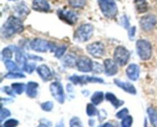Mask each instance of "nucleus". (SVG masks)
Wrapping results in <instances>:
<instances>
[{
    "mask_svg": "<svg viewBox=\"0 0 157 127\" xmlns=\"http://www.w3.org/2000/svg\"><path fill=\"white\" fill-rule=\"evenodd\" d=\"M24 25L21 20L15 16L9 17L2 27V35L9 38L16 33H21L24 31Z\"/></svg>",
    "mask_w": 157,
    "mask_h": 127,
    "instance_id": "f257e3e1",
    "label": "nucleus"
},
{
    "mask_svg": "<svg viewBox=\"0 0 157 127\" xmlns=\"http://www.w3.org/2000/svg\"><path fill=\"white\" fill-rule=\"evenodd\" d=\"M136 49L138 56L142 61H149L153 54L151 43L145 39H139L136 43Z\"/></svg>",
    "mask_w": 157,
    "mask_h": 127,
    "instance_id": "f03ea898",
    "label": "nucleus"
},
{
    "mask_svg": "<svg viewBox=\"0 0 157 127\" xmlns=\"http://www.w3.org/2000/svg\"><path fill=\"white\" fill-rule=\"evenodd\" d=\"M94 26L90 24H83L77 28L74 35V39L78 42H86L93 35Z\"/></svg>",
    "mask_w": 157,
    "mask_h": 127,
    "instance_id": "7ed1b4c3",
    "label": "nucleus"
},
{
    "mask_svg": "<svg viewBox=\"0 0 157 127\" xmlns=\"http://www.w3.org/2000/svg\"><path fill=\"white\" fill-rule=\"evenodd\" d=\"M98 3L101 12L106 18H113L117 15L118 8L114 0H101Z\"/></svg>",
    "mask_w": 157,
    "mask_h": 127,
    "instance_id": "20e7f679",
    "label": "nucleus"
},
{
    "mask_svg": "<svg viewBox=\"0 0 157 127\" xmlns=\"http://www.w3.org/2000/svg\"><path fill=\"white\" fill-rule=\"evenodd\" d=\"M130 54L124 46H117L113 52V60L118 65L125 66L130 60Z\"/></svg>",
    "mask_w": 157,
    "mask_h": 127,
    "instance_id": "39448f33",
    "label": "nucleus"
},
{
    "mask_svg": "<svg viewBox=\"0 0 157 127\" xmlns=\"http://www.w3.org/2000/svg\"><path fill=\"white\" fill-rule=\"evenodd\" d=\"M70 81L73 83L74 84L76 85H83V84H104V80L101 78L96 77H90L87 76V75H82V76H78V75L75 74L72 75L71 77H69Z\"/></svg>",
    "mask_w": 157,
    "mask_h": 127,
    "instance_id": "423d86ee",
    "label": "nucleus"
},
{
    "mask_svg": "<svg viewBox=\"0 0 157 127\" xmlns=\"http://www.w3.org/2000/svg\"><path fill=\"white\" fill-rule=\"evenodd\" d=\"M49 89H50V92L52 96L59 103H64L65 96H64V92L62 84L58 81H55V82L51 84Z\"/></svg>",
    "mask_w": 157,
    "mask_h": 127,
    "instance_id": "0eeeda50",
    "label": "nucleus"
},
{
    "mask_svg": "<svg viewBox=\"0 0 157 127\" xmlns=\"http://www.w3.org/2000/svg\"><path fill=\"white\" fill-rule=\"evenodd\" d=\"M87 53L95 58H101L105 54V47L104 44L100 41L91 43L86 47Z\"/></svg>",
    "mask_w": 157,
    "mask_h": 127,
    "instance_id": "6e6552de",
    "label": "nucleus"
},
{
    "mask_svg": "<svg viewBox=\"0 0 157 127\" xmlns=\"http://www.w3.org/2000/svg\"><path fill=\"white\" fill-rule=\"evenodd\" d=\"M94 62L90 58L86 56H81L78 58L76 67L79 71L83 73H89L93 70Z\"/></svg>",
    "mask_w": 157,
    "mask_h": 127,
    "instance_id": "1a4fd4ad",
    "label": "nucleus"
},
{
    "mask_svg": "<svg viewBox=\"0 0 157 127\" xmlns=\"http://www.w3.org/2000/svg\"><path fill=\"white\" fill-rule=\"evenodd\" d=\"M157 19L153 15H147L141 17L140 20V25L144 32H150L155 28Z\"/></svg>",
    "mask_w": 157,
    "mask_h": 127,
    "instance_id": "9d476101",
    "label": "nucleus"
},
{
    "mask_svg": "<svg viewBox=\"0 0 157 127\" xmlns=\"http://www.w3.org/2000/svg\"><path fill=\"white\" fill-rule=\"evenodd\" d=\"M30 47L32 50L39 53L46 52L49 49L50 43L42 38H34L30 42Z\"/></svg>",
    "mask_w": 157,
    "mask_h": 127,
    "instance_id": "9b49d317",
    "label": "nucleus"
},
{
    "mask_svg": "<svg viewBox=\"0 0 157 127\" xmlns=\"http://www.w3.org/2000/svg\"><path fill=\"white\" fill-rule=\"evenodd\" d=\"M58 15L60 19L71 25L75 24L78 19V15L70 10H59L58 12Z\"/></svg>",
    "mask_w": 157,
    "mask_h": 127,
    "instance_id": "f8f14e48",
    "label": "nucleus"
},
{
    "mask_svg": "<svg viewBox=\"0 0 157 127\" xmlns=\"http://www.w3.org/2000/svg\"><path fill=\"white\" fill-rule=\"evenodd\" d=\"M104 73L107 76L111 77L114 76L118 72L117 64L115 62L114 60L107 58L104 61Z\"/></svg>",
    "mask_w": 157,
    "mask_h": 127,
    "instance_id": "ddd939ff",
    "label": "nucleus"
},
{
    "mask_svg": "<svg viewBox=\"0 0 157 127\" xmlns=\"http://www.w3.org/2000/svg\"><path fill=\"white\" fill-rule=\"evenodd\" d=\"M36 71L40 77L41 78V80H44V82L52 80L53 78V75H52L50 68L45 64H41V65L38 66L36 68Z\"/></svg>",
    "mask_w": 157,
    "mask_h": 127,
    "instance_id": "4468645a",
    "label": "nucleus"
},
{
    "mask_svg": "<svg viewBox=\"0 0 157 127\" xmlns=\"http://www.w3.org/2000/svg\"><path fill=\"white\" fill-rule=\"evenodd\" d=\"M140 73V69L139 66L136 64H129L126 69L127 77L133 81H136L139 79Z\"/></svg>",
    "mask_w": 157,
    "mask_h": 127,
    "instance_id": "2eb2a0df",
    "label": "nucleus"
},
{
    "mask_svg": "<svg viewBox=\"0 0 157 127\" xmlns=\"http://www.w3.org/2000/svg\"><path fill=\"white\" fill-rule=\"evenodd\" d=\"M115 85L117 86L118 87H120L121 89L124 90V91L127 92V93H130L132 95H136V90L134 86L132 84L129 82H124V81L120 80L115 79L113 80Z\"/></svg>",
    "mask_w": 157,
    "mask_h": 127,
    "instance_id": "dca6fc26",
    "label": "nucleus"
},
{
    "mask_svg": "<svg viewBox=\"0 0 157 127\" xmlns=\"http://www.w3.org/2000/svg\"><path fill=\"white\" fill-rule=\"evenodd\" d=\"M32 9L38 12H48L50 11L51 6L47 0H33Z\"/></svg>",
    "mask_w": 157,
    "mask_h": 127,
    "instance_id": "f3484780",
    "label": "nucleus"
},
{
    "mask_svg": "<svg viewBox=\"0 0 157 127\" xmlns=\"http://www.w3.org/2000/svg\"><path fill=\"white\" fill-rule=\"evenodd\" d=\"M10 47L12 49V50H15V61H16L18 65H19V67L23 70L26 66V64H28L27 58L25 56V54L21 52V50H20L19 49H17L15 46H13V47L10 46Z\"/></svg>",
    "mask_w": 157,
    "mask_h": 127,
    "instance_id": "a211bd4d",
    "label": "nucleus"
},
{
    "mask_svg": "<svg viewBox=\"0 0 157 127\" xmlns=\"http://www.w3.org/2000/svg\"><path fill=\"white\" fill-rule=\"evenodd\" d=\"M39 84L34 81H29L26 85L25 93L29 97L35 98L38 95V89Z\"/></svg>",
    "mask_w": 157,
    "mask_h": 127,
    "instance_id": "6ab92c4d",
    "label": "nucleus"
},
{
    "mask_svg": "<svg viewBox=\"0 0 157 127\" xmlns=\"http://www.w3.org/2000/svg\"><path fill=\"white\" fill-rule=\"evenodd\" d=\"M105 99H107L108 102H110V103L113 106V107H114L115 109L119 108L120 106H121L124 103V101L118 99L113 93H110V92H108V93H106Z\"/></svg>",
    "mask_w": 157,
    "mask_h": 127,
    "instance_id": "aec40b11",
    "label": "nucleus"
},
{
    "mask_svg": "<svg viewBox=\"0 0 157 127\" xmlns=\"http://www.w3.org/2000/svg\"><path fill=\"white\" fill-rule=\"evenodd\" d=\"M104 97H105V96H104V93L102 91H96L91 96L90 100H91L92 103L97 106L101 104L104 101Z\"/></svg>",
    "mask_w": 157,
    "mask_h": 127,
    "instance_id": "412c9836",
    "label": "nucleus"
},
{
    "mask_svg": "<svg viewBox=\"0 0 157 127\" xmlns=\"http://www.w3.org/2000/svg\"><path fill=\"white\" fill-rule=\"evenodd\" d=\"M77 58H75V55L69 54L66 55L63 59V64L64 66L67 67H74L76 65L77 63Z\"/></svg>",
    "mask_w": 157,
    "mask_h": 127,
    "instance_id": "4be33fe9",
    "label": "nucleus"
},
{
    "mask_svg": "<svg viewBox=\"0 0 157 127\" xmlns=\"http://www.w3.org/2000/svg\"><path fill=\"white\" fill-rule=\"evenodd\" d=\"M149 119L153 126H157V110L153 107L150 106L147 109Z\"/></svg>",
    "mask_w": 157,
    "mask_h": 127,
    "instance_id": "5701e85b",
    "label": "nucleus"
},
{
    "mask_svg": "<svg viewBox=\"0 0 157 127\" xmlns=\"http://www.w3.org/2000/svg\"><path fill=\"white\" fill-rule=\"evenodd\" d=\"M15 11L19 16H24L25 15H27L29 13V9L23 2L17 4L15 6Z\"/></svg>",
    "mask_w": 157,
    "mask_h": 127,
    "instance_id": "b1692460",
    "label": "nucleus"
},
{
    "mask_svg": "<svg viewBox=\"0 0 157 127\" xmlns=\"http://www.w3.org/2000/svg\"><path fill=\"white\" fill-rule=\"evenodd\" d=\"M5 66H6V69L10 72L18 71L19 70V67H18V64L14 62V61H11L10 59L5 61Z\"/></svg>",
    "mask_w": 157,
    "mask_h": 127,
    "instance_id": "393cba45",
    "label": "nucleus"
},
{
    "mask_svg": "<svg viewBox=\"0 0 157 127\" xmlns=\"http://www.w3.org/2000/svg\"><path fill=\"white\" fill-rule=\"evenodd\" d=\"M12 88L13 89L15 93L20 95L25 90L26 85L22 83H13L12 84Z\"/></svg>",
    "mask_w": 157,
    "mask_h": 127,
    "instance_id": "a878e982",
    "label": "nucleus"
},
{
    "mask_svg": "<svg viewBox=\"0 0 157 127\" xmlns=\"http://www.w3.org/2000/svg\"><path fill=\"white\" fill-rule=\"evenodd\" d=\"M96 105H94V103H88L86 107V113H87V116H90V117H93V116L98 115V110H97Z\"/></svg>",
    "mask_w": 157,
    "mask_h": 127,
    "instance_id": "bb28decb",
    "label": "nucleus"
},
{
    "mask_svg": "<svg viewBox=\"0 0 157 127\" xmlns=\"http://www.w3.org/2000/svg\"><path fill=\"white\" fill-rule=\"evenodd\" d=\"M5 77L6 79H19V78H25V75L23 74L22 73H20L18 71H13L10 72L6 73Z\"/></svg>",
    "mask_w": 157,
    "mask_h": 127,
    "instance_id": "cd10ccee",
    "label": "nucleus"
},
{
    "mask_svg": "<svg viewBox=\"0 0 157 127\" xmlns=\"http://www.w3.org/2000/svg\"><path fill=\"white\" fill-rule=\"evenodd\" d=\"M12 54H13V50L10 47H5L2 51V57L3 61H6V60L11 59L12 58Z\"/></svg>",
    "mask_w": 157,
    "mask_h": 127,
    "instance_id": "c85d7f7f",
    "label": "nucleus"
},
{
    "mask_svg": "<svg viewBox=\"0 0 157 127\" xmlns=\"http://www.w3.org/2000/svg\"><path fill=\"white\" fill-rule=\"evenodd\" d=\"M68 4L75 9H80L85 6L86 0H68Z\"/></svg>",
    "mask_w": 157,
    "mask_h": 127,
    "instance_id": "c756f323",
    "label": "nucleus"
},
{
    "mask_svg": "<svg viewBox=\"0 0 157 127\" xmlns=\"http://www.w3.org/2000/svg\"><path fill=\"white\" fill-rule=\"evenodd\" d=\"M67 47L66 45H61L60 47H57L56 50L55 51V57L57 58H61L64 56Z\"/></svg>",
    "mask_w": 157,
    "mask_h": 127,
    "instance_id": "7c9ffc66",
    "label": "nucleus"
},
{
    "mask_svg": "<svg viewBox=\"0 0 157 127\" xmlns=\"http://www.w3.org/2000/svg\"><path fill=\"white\" fill-rule=\"evenodd\" d=\"M133 117L131 116H126L124 119H122V121H121V126L123 127H130L133 124Z\"/></svg>",
    "mask_w": 157,
    "mask_h": 127,
    "instance_id": "2f4dec72",
    "label": "nucleus"
},
{
    "mask_svg": "<svg viewBox=\"0 0 157 127\" xmlns=\"http://www.w3.org/2000/svg\"><path fill=\"white\" fill-rule=\"evenodd\" d=\"M41 110L45 112H51L54 108V103L52 101H47L41 104Z\"/></svg>",
    "mask_w": 157,
    "mask_h": 127,
    "instance_id": "473e14b6",
    "label": "nucleus"
},
{
    "mask_svg": "<svg viewBox=\"0 0 157 127\" xmlns=\"http://www.w3.org/2000/svg\"><path fill=\"white\" fill-rule=\"evenodd\" d=\"M10 116H11L10 111H9L8 109L3 108V107L2 106L1 111H0V121H1V122H2L5 119H6V118H8Z\"/></svg>",
    "mask_w": 157,
    "mask_h": 127,
    "instance_id": "72a5a7b5",
    "label": "nucleus"
},
{
    "mask_svg": "<svg viewBox=\"0 0 157 127\" xmlns=\"http://www.w3.org/2000/svg\"><path fill=\"white\" fill-rule=\"evenodd\" d=\"M18 123H19V122H18V121L17 120V119H9L4 122V124L2 125V126L14 127V126H17V125H18Z\"/></svg>",
    "mask_w": 157,
    "mask_h": 127,
    "instance_id": "f704fd0d",
    "label": "nucleus"
},
{
    "mask_svg": "<svg viewBox=\"0 0 157 127\" xmlns=\"http://www.w3.org/2000/svg\"><path fill=\"white\" fill-rule=\"evenodd\" d=\"M35 69H36V64H35V63H29V64L28 63L25 67V68L23 69V70L27 72L28 73H32Z\"/></svg>",
    "mask_w": 157,
    "mask_h": 127,
    "instance_id": "c9c22d12",
    "label": "nucleus"
},
{
    "mask_svg": "<svg viewBox=\"0 0 157 127\" xmlns=\"http://www.w3.org/2000/svg\"><path fill=\"white\" fill-rule=\"evenodd\" d=\"M70 126H82V122L78 117H73L70 120Z\"/></svg>",
    "mask_w": 157,
    "mask_h": 127,
    "instance_id": "e433bc0d",
    "label": "nucleus"
},
{
    "mask_svg": "<svg viewBox=\"0 0 157 127\" xmlns=\"http://www.w3.org/2000/svg\"><path fill=\"white\" fill-rule=\"evenodd\" d=\"M129 113V110L127 108H124L123 110H120L119 112L116 113V117L117 119H124L126 116H127Z\"/></svg>",
    "mask_w": 157,
    "mask_h": 127,
    "instance_id": "4c0bfd02",
    "label": "nucleus"
},
{
    "mask_svg": "<svg viewBox=\"0 0 157 127\" xmlns=\"http://www.w3.org/2000/svg\"><path fill=\"white\" fill-rule=\"evenodd\" d=\"M104 67H103V66L101 65L99 63L94 62L93 70H92V71H94V73H101V72L104 70Z\"/></svg>",
    "mask_w": 157,
    "mask_h": 127,
    "instance_id": "58836bf2",
    "label": "nucleus"
},
{
    "mask_svg": "<svg viewBox=\"0 0 157 127\" xmlns=\"http://www.w3.org/2000/svg\"><path fill=\"white\" fill-rule=\"evenodd\" d=\"M121 22H122L123 27L125 28L126 29H130V22H129V20L127 18V17L126 15H124V17H122V19H121Z\"/></svg>",
    "mask_w": 157,
    "mask_h": 127,
    "instance_id": "ea45409f",
    "label": "nucleus"
},
{
    "mask_svg": "<svg viewBox=\"0 0 157 127\" xmlns=\"http://www.w3.org/2000/svg\"><path fill=\"white\" fill-rule=\"evenodd\" d=\"M107 113H106V111L104 110H101L100 111H98V118H99V120L101 121H103L104 119H106V117H107Z\"/></svg>",
    "mask_w": 157,
    "mask_h": 127,
    "instance_id": "a19ab883",
    "label": "nucleus"
},
{
    "mask_svg": "<svg viewBox=\"0 0 157 127\" xmlns=\"http://www.w3.org/2000/svg\"><path fill=\"white\" fill-rule=\"evenodd\" d=\"M4 91L7 93L8 95L9 96H15V92H14L13 89L12 87H4Z\"/></svg>",
    "mask_w": 157,
    "mask_h": 127,
    "instance_id": "79ce46f5",
    "label": "nucleus"
},
{
    "mask_svg": "<svg viewBox=\"0 0 157 127\" xmlns=\"http://www.w3.org/2000/svg\"><path fill=\"white\" fill-rule=\"evenodd\" d=\"M136 27H131L128 30V35L130 38V39H133V37L135 36V34H136Z\"/></svg>",
    "mask_w": 157,
    "mask_h": 127,
    "instance_id": "37998d69",
    "label": "nucleus"
},
{
    "mask_svg": "<svg viewBox=\"0 0 157 127\" xmlns=\"http://www.w3.org/2000/svg\"><path fill=\"white\" fill-rule=\"evenodd\" d=\"M41 121H42L43 122H40V125L39 126H51L52 125V122L48 121L47 119H41Z\"/></svg>",
    "mask_w": 157,
    "mask_h": 127,
    "instance_id": "c03bdc74",
    "label": "nucleus"
},
{
    "mask_svg": "<svg viewBox=\"0 0 157 127\" xmlns=\"http://www.w3.org/2000/svg\"><path fill=\"white\" fill-rule=\"evenodd\" d=\"M27 56H29V58L30 59H34L35 61H42V58H39L38 56H35V55H30V54H28Z\"/></svg>",
    "mask_w": 157,
    "mask_h": 127,
    "instance_id": "a18cd8bd",
    "label": "nucleus"
},
{
    "mask_svg": "<svg viewBox=\"0 0 157 127\" xmlns=\"http://www.w3.org/2000/svg\"><path fill=\"white\" fill-rule=\"evenodd\" d=\"M100 126H108V127H110V126H113V125H112L111 123H110V122H106V123H104L103 125H101Z\"/></svg>",
    "mask_w": 157,
    "mask_h": 127,
    "instance_id": "49530a36",
    "label": "nucleus"
},
{
    "mask_svg": "<svg viewBox=\"0 0 157 127\" xmlns=\"http://www.w3.org/2000/svg\"><path fill=\"white\" fill-rule=\"evenodd\" d=\"M134 1H136V2H144L145 0H134Z\"/></svg>",
    "mask_w": 157,
    "mask_h": 127,
    "instance_id": "de8ad7c7",
    "label": "nucleus"
},
{
    "mask_svg": "<svg viewBox=\"0 0 157 127\" xmlns=\"http://www.w3.org/2000/svg\"><path fill=\"white\" fill-rule=\"evenodd\" d=\"M98 1H101V0H98Z\"/></svg>",
    "mask_w": 157,
    "mask_h": 127,
    "instance_id": "09e8293b",
    "label": "nucleus"
}]
</instances>
